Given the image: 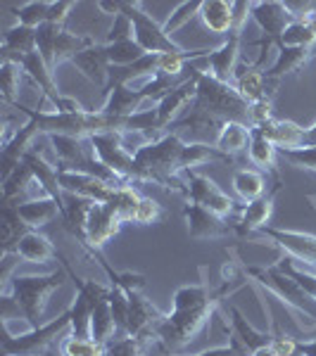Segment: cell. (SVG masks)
Wrapping results in <instances>:
<instances>
[{"label": "cell", "mask_w": 316, "mask_h": 356, "mask_svg": "<svg viewBox=\"0 0 316 356\" xmlns=\"http://www.w3.org/2000/svg\"><path fill=\"white\" fill-rule=\"evenodd\" d=\"M186 200L193 204H200L210 209L212 214L228 219L235 214V202L226 193L216 186L214 178L198 174V171H188L186 174Z\"/></svg>", "instance_id": "cell-12"}, {"label": "cell", "mask_w": 316, "mask_h": 356, "mask_svg": "<svg viewBox=\"0 0 316 356\" xmlns=\"http://www.w3.org/2000/svg\"><path fill=\"white\" fill-rule=\"evenodd\" d=\"M145 342L143 337L119 335L105 344V356H145Z\"/></svg>", "instance_id": "cell-43"}, {"label": "cell", "mask_w": 316, "mask_h": 356, "mask_svg": "<svg viewBox=\"0 0 316 356\" xmlns=\"http://www.w3.org/2000/svg\"><path fill=\"white\" fill-rule=\"evenodd\" d=\"M250 356H278V354L274 352V347H271V344H264V347L255 349V352H252Z\"/></svg>", "instance_id": "cell-49"}, {"label": "cell", "mask_w": 316, "mask_h": 356, "mask_svg": "<svg viewBox=\"0 0 316 356\" xmlns=\"http://www.w3.org/2000/svg\"><path fill=\"white\" fill-rule=\"evenodd\" d=\"M191 72L193 74L186 81H181L171 93H166L162 100L155 105V110H157V122L162 131L179 122L181 114L188 112V107L195 102V95H198V74H195V69H191Z\"/></svg>", "instance_id": "cell-15"}, {"label": "cell", "mask_w": 316, "mask_h": 356, "mask_svg": "<svg viewBox=\"0 0 316 356\" xmlns=\"http://www.w3.org/2000/svg\"><path fill=\"white\" fill-rule=\"evenodd\" d=\"M210 162H231L228 154H223L221 150H216L214 145L203 140H195V143H186L183 145V154H181V171L183 176L188 171H195L198 166H205Z\"/></svg>", "instance_id": "cell-29"}, {"label": "cell", "mask_w": 316, "mask_h": 356, "mask_svg": "<svg viewBox=\"0 0 316 356\" xmlns=\"http://www.w3.org/2000/svg\"><path fill=\"white\" fill-rule=\"evenodd\" d=\"M22 67L15 62H0V97L5 107L19 105V83H22Z\"/></svg>", "instance_id": "cell-37"}, {"label": "cell", "mask_w": 316, "mask_h": 356, "mask_svg": "<svg viewBox=\"0 0 316 356\" xmlns=\"http://www.w3.org/2000/svg\"><path fill=\"white\" fill-rule=\"evenodd\" d=\"M50 8H53V0H31V3H24L22 8L15 10L17 24L29 29L43 26L50 17Z\"/></svg>", "instance_id": "cell-38"}, {"label": "cell", "mask_w": 316, "mask_h": 356, "mask_svg": "<svg viewBox=\"0 0 316 356\" xmlns=\"http://www.w3.org/2000/svg\"><path fill=\"white\" fill-rule=\"evenodd\" d=\"M43 356H62V352H60V344H57V349H53V352H48V354H43Z\"/></svg>", "instance_id": "cell-51"}, {"label": "cell", "mask_w": 316, "mask_h": 356, "mask_svg": "<svg viewBox=\"0 0 316 356\" xmlns=\"http://www.w3.org/2000/svg\"><path fill=\"white\" fill-rule=\"evenodd\" d=\"M29 53H36V29L15 24L3 33V50H0L3 60H13L17 55Z\"/></svg>", "instance_id": "cell-31"}, {"label": "cell", "mask_w": 316, "mask_h": 356, "mask_svg": "<svg viewBox=\"0 0 316 356\" xmlns=\"http://www.w3.org/2000/svg\"><path fill=\"white\" fill-rule=\"evenodd\" d=\"M72 332V312L65 309L50 323L41 328H29L22 335H13L8 325L3 323V356H43L53 352L55 344H60Z\"/></svg>", "instance_id": "cell-6"}, {"label": "cell", "mask_w": 316, "mask_h": 356, "mask_svg": "<svg viewBox=\"0 0 316 356\" xmlns=\"http://www.w3.org/2000/svg\"><path fill=\"white\" fill-rule=\"evenodd\" d=\"M248 159L252 166L262 171H269V174L278 176V169H276V159H278V147L269 140L267 136L262 134L260 129H252L250 134V147H248Z\"/></svg>", "instance_id": "cell-30"}, {"label": "cell", "mask_w": 316, "mask_h": 356, "mask_svg": "<svg viewBox=\"0 0 316 356\" xmlns=\"http://www.w3.org/2000/svg\"><path fill=\"white\" fill-rule=\"evenodd\" d=\"M228 314H231V330L226 328L228 335H231V340L238 342L248 354H252L255 349L264 347V344H271L274 332L257 330L255 325H252L250 321L243 316V312H240V309H235V307H228Z\"/></svg>", "instance_id": "cell-22"}, {"label": "cell", "mask_w": 316, "mask_h": 356, "mask_svg": "<svg viewBox=\"0 0 316 356\" xmlns=\"http://www.w3.org/2000/svg\"><path fill=\"white\" fill-rule=\"evenodd\" d=\"M300 342V356H316V340H297Z\"/></svg>", "instance_id": "cell-48"}, {"label": "cell", "mask_w": 316, "mask_h": 356, "mask_svg": "<svg viewBox=\"0 0 316 356\" xmlns=\"http://www.w3.org/2000/svg\"><path fill=\"white\" fill-rule=\"evenodd\" d=\"M200 19L216 36H228L233 29V3L226 0H203Z\"/></svg>", "instance_id": "cell-28"}, {"label": "cell", "mask_w": 316, "mask_h": 356, "mask_svg": "<svg viewBox=\"0 0 316 356\" xmlns=\"http://www.w3.org/2000/svg\"><path fill=\"white\" fill-rule=\"evenodd\" d=\"M195 356H250L245 352L243 347H240L235 340H228V344H223V347H214V349H205V352L195 354Z\"/></svg>", "instance_id": "cell-47"}, {"label": "cell", "mask_w": 316, "mask_h": 356, "mask_svg": "<svg viewBox=\"0 0 316 356\" xmlns=\"http://www.w3.org/2000/svg\"><path fill=\"white\" fill-rule=\"evenodd\" d=\"M15 254L29 264H48V261L57 259L60 252L55 250V245L50 243L48 235H43L38 231H29L24 238L19 240Z\"/></svg>", "instance_id": "cell-26"}, {"label": "cell", "mask_w": 316, "mask_h": 356, "mask_svg": "<svg viewBox=\"0 0 316 356\" xmlns=\"http://www.w3.org/2000/svg\"><path fill=\"white\" fill-rule=\"evenodd\" d=\"M112 295V292H110ZM117 318H114V312H112V304H110V297L105 302H100L95 307L93 316H90V337L100 344H107L117 337Z\"/></svg>", "instance_id": "cell-34"}, {"label": "cell", "mask_w": 316, "mask_h": 356, "mask_svg": "<svg viewBox=\"0 0 316 356\" xmlns=\"http://www.w3.org/2000/svg\"><path fill=\"white\" fill-rule=\"evenodd\" d=\"M183 138L174 131L155 138L138 147L134 154V183H152L164 191H174L186 197V176L181 171Z\"/></svg>", "instance_id": "cell-2"}, {"label": "cell", "mask_w": 316, "mask_h": 356, "mask_svg": "<svg viewBox=\"0 0 316 356\" xmlns=\"http://www.w3.org/2000/svg\"><path fill=\"white\" fill-rule=\"evenodd\" d=\"M129 321H126V335L134 337H152L157 323L164 318V314L159 312L155 304L148 300L143 292H129Z\"/></svg>", "instance_id": "cell-17"}, {"label": "cell", "mask_w": 316, "mask_h": 356, "mask_svg": "<svg viewBox=\"0 0 316 356\" xmlns=\"http://www.w3.org/2000/svg\"><path fill=\"white\" fill-rule=\"evenodd\" d=\"M62 266L67 268L69 280L74 283V304L69 307L72 312V332L74 337H90V316H93L95 307L105 302L112 292V285H102L97 280H84L72 271L69 261L62 257Z\"/></svg>", "instance_id": "cell-7"}, {"label": "cell", "mask_w": 316, "mask_h": 356, "mask_svg": "<svg viewBox=\"0 0 316 356\" xmlns=\"http://www.w3.org/2000/svg\"><path fill=\"white\" fill-rule=\"evenodd\" d=\"M281 45L285 48H316V19H295L281 36ZM278 45V48H281Z\"/></svg>", "instance_id": "cell-36"}, {"label": "cell", "mask_w": 316, "mask_h": 356, "mask_svg": "<svg viewBox=\"0 0 316 356\" xmlns=\"http://www.w3.org/2000/svg\"><path fill=\"white\" fill-rule=\"evenodd\" d=\"M312 57H314V50H309V48H285V45H281L276 62L269 69H264V79L271 83H278L281 79L288 76V74L300 72Z\"/></svg>", "instance_id": "cell-24"}, {"label": "cell", "mask_w": 316, "mask_h": 356, "mask_svg": "<svg viewBox=\"0 0 316 356\" xmlns=\"http://www.w3.org/2000/svg\"><path fill=\"white\" fill-rule=\"evenodd\" d=\"M95 202L86 197H77V195H65V214H62V223L65 231L79 240V245H84L86 240V223H88V214L93 209Z\"/></svg>", "instance_id": "cell-27"}, {"label": "cell", "mask_w": 316, "mask_h": 356, "mask_svg": "<svg viewBox=\"0 0 316 356\" xmlns=\"http://www.w3.org/2000/svg\"><path fill=\"white\" fill-rule=\"evenodd\" d=\"M72 65L79 69L84 79H88L90 83L107 88L110 83V60H107V45L105 43H93L90 48H86L84 53H79L72 60Z\"/></svg>", "instance_id": "cell-19"}, {"label": "cell", "mask_w": 316, "mask_h": 356, "mask_svg": "<svg viewBox=\"0 0 316 356\" xmlns=\"http://www.w3.org/2000/svg\"><path fill=\"white\" fill-rule=\"evenodd\" d=\"M278 157L290 166H295V169L316 174V145L295 147V150H278Z\"/></svg>", "instance_id": "cell-44"}, {"label": "cell", "mask_w": 316, "mask_h": 356, "mask_svg": "<svg viewBox=\"0 0 316 356\" xmlns=\"http://www.w3.org/2000/svg\"><path fill=\"white\" fill-rule=\"evenodd\" d=\"M65 278H69L65 266L45 275H15V278H10V285L3 290V295L15 297L29 328H41V318L50 295L65 285Z\"/></svg>", "instance_id": "cell-5"}, {"label": "cell", "mask_w": 316, "mask_h": 356, "mask_svg": "<svg viewBox=\"0 0 316 356\" xmlns=\"http://www.w3.org/2000/svg\"><path fill=\"white\" fill-rule=\"evenodd\" d=\"M62 356H105V344L95 342L93 337H74L67 335L60 342Z\"/></svg>", "instance_id": "cell-40"}, {"label": "cell", "mask_w": 316, "mask_h": 356, "mask_svg": "<svg viewBox=\"0 0 316 356\" xmlns=\"http://www.w3.org/2000/svg\"><path fill=\"white\" fill-rule=\"evenodd\" d=\"M93 150L102 164L126 186H134V152L126 145L124 134H100L90 138Z\"/></svg>", "instance_id": "cell-10"}, {"label": "cell", "mask_w": 316, "mask_h": 356, "mask_svg": "<svg viewBox=\"0 0 316 356\" xmlns=\"http://www.w3.org/2000/svg\"><path fill=\"white\" fill-rule=\"evenodd\" d=\"M243 275L250 278V283H255L257 288L267 290L269 295L281 300V304L288 309L292 318L300 323V328L316 330V302L278 264H271V266H245Z\"/></svg>", "instance_id": "cell-4"}, {"label": "cell", "mask_w": 316, "mask_h": 356, "mask_svg": "<svg viewBox=\"0 0 316 356\" xmlns=\"http://www.w3.org/2000/svg\"><path fill=\"white\" fill-rule=\"evenodd\" d=\"M183 219H186L188 235L193 240H221L235 233V226H231L226 219H221V216L212 214L210 209L193 202L186 204Z\"/></svg>", "instance_id": "cell-14"}, {"label": "cell", "mask_w": 316, "mask_h": 356, "mask_svg": "<svg viewBox=\"0 0 316 356\" xmlns=\"http://www.w3.org/2000/svg\"><path fill=\"white\" fill-rule=\"evenodd\" d=\"M159 219H164L162 204H159L157 200H152V197H143L134 223H138V226H152V223H157Z\"/></svg>", "instance_id": "cell-45"}, {"label": "cell", "mask_w": 316, "mask_h": 356, "mask_svg": "<svg viewBox=\"0 0 316 356\" xmlns=\"http://www.w3.org/2000/svg\"><path fill=\"white\" fill-rule=\"evenodd\" d=\"M307 143L309 145H316V122L307 129Z\"/></svg>", "instance_id": "cell-50"}, {"label": "cell", "mask_w": 316, "mask_h": 356, "mask_svg": "<svg viewBox=\"0 0 316 356\" xmlns=\"http://www.w3.org/2000/svg\"><path fill=\"white\" fill-rule=\"evenodd\" d=\"M252 129H260L269 140L274 143L278 150H295V147H307V129H302L300 124L288 122V119L271 117L260 126H252Z\"/></svg>", "instance_id": "cell-21"}, {"label": "cell", "mask_w": 316, "mask_h": 356, "mask_svg": "<svg viewBox=\"0 0 316 356\" xmlns=\"http://www.w3.org/2000/svg\"><path fill=\"white\" fill-rule=\"evenodd\" d=\"M105 45H107V60H110L112 67H129L141 60L143 55H148L145 50L136 43V38L119 41V43H105Z\"/></svg>", "instance_id": "cell-39"}, {"label": "cell", "mask_w": 316, "mask_h": 356, "mask_svg": "<svg viewBox=\"0 0 316 356\" xmlns=\"http://www.w3.org/2000/svg\"><path fill=\"white\" fill-rule=\"evenodd\" d=\"M193 69L198 74V95H195L191 110L205 114L221 126L228 122H238L252 129V105L245 102V97L235 90V86L219 81L205 69Z\"/></svg>", "instance_id": "cell-3"}, {"label": "cell", "mask_w": 316, "mask_h": 356, "mask_svg": "<svg viewBox=\"0 0 316 356\" xmlns=\"http://www.w3.org/2000/svg\"><path fill=\"white\" fill-rule=\"evenodd\" d=\"M124 221L110 204H100L95 202L93 209L88 214V223H86V240H84V250L88 252V257L93 252H102L110 240L122 231Z\"/></svg>", "instance_id": "cell-13"}, {"label": "cell", "mask_w": 316, "mask_h": 356, "mask_svg": "<svg viewBox=\"0 0 316 356\" xmlns=\"http://www.w3.org/2000/svg\"><path fill=\"white\" fill-rule=\"evenodd\" d=\"M148 97L143 90H134L129 86H112L107 88L105 105L100 107V112L112 114V117H131V114L141 112L143 102H148Z\"/></svg>", "instance_id": "cell-23"}, {"label": "cell", "mask_w": 316, "mask_h": 356, "mask_svg": "<svg viewBox=\"0 0 316 356\" xmlns=\"http://www.w3.org/2000/svg\"><path fill=\"white\" fill-rule=\"evenodd\" d=\"M233 191L243 202H255L267 195V178L257 169H235Z\"/></svg>", "instance_id": "cell-33"}, {"label": "cell", "mask_w": 316, "mask_h": 356, "mask_svg": "<svg viewBox=\"0 0 316 356\" xmlns=\"http://www.w3.org/2000/svg\"><path fill=\"white\" fill-rule=\"evenodd\" d=\"M119 10L129 17L134 24V38L136 43L145 50L148 55H162V53H183L181 45H176L166 36L164 24H159L152 15L145 13L143 3H129V0H119Z\"/></svg>", "instance_id": "cell-9"}, {"label": "cell", "mask_w": 316, "mask_h": 356, "mask_svg": "<svg viewBox=\"0 0 316 356\" xmlns=\"http://www.w3.org/2000/svg\"><path fill=\"white\" fill-rule=\"evenodd\" d=\"M240 41H243V29L233 26L231 33L226 36V41L205 57L207 72L214 79L233 83L235 72H238V60H240Z\"/></svg>", "instance_id": "cell-16"}, {"label": "cell", "mask_w": 316, "mask_h": 356, "mask_svg": "<svg viewBox=\"0 0 316 356\" xmlns=\"http://www.w3.org/2000/svg\"><path fill=\"white\" fill-rule=\"evenodd\" d=\"M31 231L24 219L17 214L13 204H3V257H10L17 252V245L24 235Z\"/></svg>", "instance_id": "cell-35"}, {"label": "cell", "mask_w": 316, "mask_h": 356, "mask_svg": "<svg viewBox=\"0 0 316 356\" xmlns=\"http://www.w3.org/2000/svg\"><path fill=\"white\" fill-rule=\"evenodd\" d=\"M276 264H278V266L283 268V271L288 273L290 278L295 280V283L300 285V288L316 302V273L314 271L300 266V264H295L292 259H288V257H285V259H281V261H276Z\"/></svg>", "instance_id": "cell-42"}, {"label": "cell", "mask_w": 316, "mask_h": 356, "mask_svg": "<svg viewBox=\"0 0 316 356\" xmlns=\"http://www.w3.org/2000/svg\"><path fill=\"white\" fill-rule=\"evenodd\" d=\"M233 288L228 280H223L221 288H210L207 283L181 285L171 297V309L157 323L152 337L162 344V349L171 356H183V349L207 328L216 307Z\"/></svg>", "instance_id": "cell-1"}, {"label": "cell", "mask_w": 316, "mask_h": 356, "mask_svg": "<svg viewBox=\"0 0 316 356\" xmlns=\"http://www.w3.org/2000/svg\"><path fill=\"white\" fill-rule=\"evenodd\" d=\"M309 202H312V204H314V209H316V193H314V195H309Z\"/></svg>", "instance_id": "cell-52"}, {"label": "cell", "mask_w": 316, "mask_h": 356, "mask_svg": "<svg viewBox=\"0 0 316 356\" xmlns=\"http://www.w3.org/2000/svg\"><path fill=\"white\" fill-rule=\"evenodd\" d=\"M252 19L260 26L262 41H260V57L252 67L260 69L267 60V53L281 45V36L285 33L292 22L297 19L295 13L288 3H278V0H264V3H252Z\"/></svg>", "instance_id": "cell-8"}, {"label": "cell", "mask_w": 316, "mask_h": 356, "mask_svg": "<svg viewBox=\"0 0 316 356\" xmlns=\"http://www.w3.org/2000/svg\"><path fill=\"white\" fill-rule=\"evenodd\" d=\"M278 191H281V181L276 183V188L269 195L245 204L238 216V223H235V233L252 235V233H260L262 228H267L269 219H271V214H274V202H276V193Z\"/></svg>", "instance_id": "cell-20"}, {"label": "cell", "mask_w": 316, "mask_h": 356, "mask_svg": "<svg viewBox=\"0 0 316 356\" xmlns=\"http://www.w3.org/2000/svg\"><path fill=\"white\" fill-rule=\"evenodd\" d=\"M233 86H235V90L245 97V102L255 107V105H262V102H271L274 88L278 83L267 81L262 69L245 65V67H238V72H235Z\"/></svg>", "instance_id": "cell-18"}, {"label": "cell", "mask_w": 316, "mask_h": 356, "mask_svg": "<svg viewBox=\"0 0 316 356\" xmlns=\"http://www.w3.org/2000/svg\"><path fill=\"white\" fill-rule=\"evenodd\" d=\"M200 8H203V3H200V0H188V3L176 5V10L166 17V22H164L166 36L171 38V33H176L179 29H183L186 24H191L195 17H200Z\"/></svg>", "instance_id": "cell-41"}, {"label": "cell", "mask_w": 316, "mask_h": 356, "mask_svg": "<svg viewBox=\"0 0 316 356\" xmlns=\"http://www.w3.org/2000/svg\"><path fill=\"white\" fill-rule=\"evenodd\" d=\"M129 38H134V24H131L129 17H126L122 10H119V15L114 17V24L110 29V36H107V43L129 41Z\"/></svg>", "instance_id": "cell-46"}, {"label": "cell", "mask_w": 316, "mask_h": 356, "mask_svg": "<svg viewBox=\"0 0 316 356\" xmlns=\"http://www.w3.org/2000/svg\"><path fill=\"white\" fill-rule=\"evenodd\" d=\"M257 235H262V238H267L271 245L281 247L288 259L316 273V235L290 231V228H274V226L262 228Z\"/></svg>", "instance_id": "cell-11"}, {"label": "cell", "mask_w": 316, "mask_h": 356, "mask_svg": "<svg viewBox=\"0 0 316 356\" xmlns=\"http://www.w3.org/2000/svg\"><path fill=\"white\" fill-rule=\"evenodd\" d=\"M13 207L31 231H38V228L48 226L50 221H55L57 216H62L60 204H57L53 197H48V195H45V197H36V200H26V202L13 204Z\"/></svg>", "instance_id": "cell-25"}, {"label": "cell", "mask_w": 316, "mask_h": 356, "mask_svg": "<svg viewBox=\"0 0 316 356\" xmlns=\"http://www.w3.org/2000/svg\"><path fill=\"white\" fill-rule=\"evenodd\" d=\"M250 134H252L250 126L238 124V122H228L221 126L219 136H216V140H214V147L233 159V154L245 152L250 147Z\"/></svg>", "instance_id": "cell-32"}]
</instances>
